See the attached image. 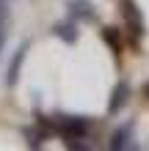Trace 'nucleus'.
<instances>
[{
  "label": "nucleus",
  "instance_id": "f257e3e1",
  "mask_svg": "<svg viewBox=\"0 0 149 151\" xmlns=\"http://www.w3.org/2000/svg\"><path fill=\"white\" fill-rule=\"evenodd\" d=\"M124 91H127V85H119V91H116V102H113V104H110V107H113V110H119V107H121V104H124V99H127V96H124Z\"/></svg>",
  "mask_w": 149,
  "mask_h": 151
}]
</instances>
